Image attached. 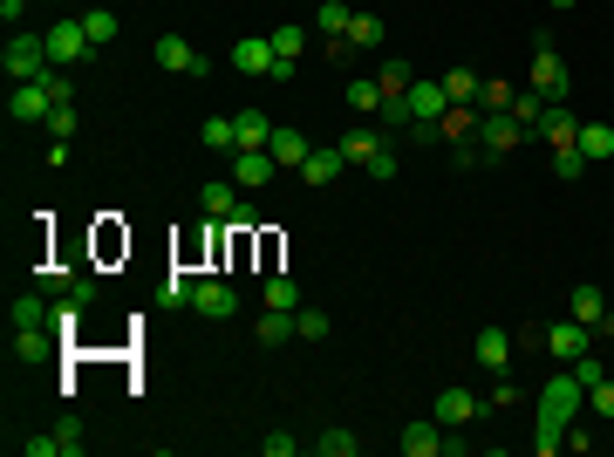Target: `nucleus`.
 Listing matches in <instances>:
<instances>
[{"instance_id": "1", "label": "nucleus", "mask_w": 614, "mask_h": 457, "mask_svg": "<svg viewBox=\"0 0 614 457\" xmlns=\"http://www.w3.org/2000/svg\"><path fill=\"white\" fill-rule=\"evenodd\" d=\"M580 403H587V382H580L574 369L560 362V376H553V382H546V389H539V430H533V451H546V457L560 451V437L574 430Z\"/></svg>"}, {"instance_id": "2", "label": "nucleus", "mask_w": 614, "mask_h": 457, "mask_svg": "<svg viewBox=\"0 0 614 457\" xmlns=\"http://www.w3.org/2000/svg\"><path fill=\"white\" fill-rule=\"evenodd\" d=\"M526 137H533V130H526L512 110H478V151L492 157V164H499V157H512Z\"/></svg>"}, {"instance_id": "3", "label": "nucleus", "mask_w": 614, "mask_h": 457, "mask_svg": "<svg viewBox=\"0 0 614 457\" xmlns=\"http://www.w3.org/2000/svg\"><path fill=\"white\" fill-rule=\"evenodd\" d=\"M0 69H7V82L48 76V69H55V62H48V35H14L7 48H0Z\"/></svg>"}, {"instance_id": "4", "label": "nucleus", "mask_w": 614, "mask_h": 457, "mask_svg": "<svg viewBox=\"0 0 614 457\" xmlns=\"http://www.w3.org/2000/svg\"><path fill=\"white\" fill-rule=\"evenodd\" d=\"M533 89L546 96V103H567V89H574V76H567V62H560V48L539 35L533 41Z\"/></svg>"}, {"instance_id": "5", "label": "nucleus", "mask_w": 614, "mask_h": 457, "mask_svg": "<svg viewBox=\"0 0 614 457\" xmlns=\"http://www.w3.org/2000/svg\"><path fill=\"white\" fill-rule=\"evenodd\" d=\"M89 48H96V41H89V28H82V14H69V21H55V28H48V62H55V69L82 62Z\"/></svg>"}, {"instance_id": "6", "label": "nucleus", "mask_w": 614, "mask_h": 457, "mask_svg": "<svg viewBox=\"0 0 614 457\" xmlns=\"http://www.w3.org/2000/svg\"><path fill=\"white\" fill-rule=\"evenodd\" d=\"M444 110H451V96H444V82L417 76L410 89H403V116L410 123H444Z\"/></svg>"}, {"instance_id": "7", "label": "nucleus", "mask_w": 614, "mask_h": 457, "mask_svg": "<svg viewBox=\"0 0 614 457\" xmlns=\"http://www.w3.org/2000/svg\"><path fill=\"white\" fill-rule=\"evenodd\" d=\"M151 62H157V69H171V76H205V69H212V62H205V55H198L185 35H157Z\"/></svg>"}, {"instance_id": "8", "label": "nucleus", "mask_w": 614, "mask_h": 457, "mask_svg": "<svg viewBox=\"0 0 614 457\" xmlns=\"http://www.w3.org/2000/svg\"><path fill=\"white\" fill-rule=\"evenodd\" d=\"M587 348H594V328H587V321H574V314L546 328V355H553V362H580Z\"/></svg>"}, {"instance_id": "9", "label": "nucleus", "mask_w": 614, "mask_h": 457, "mask_svg": "<svg viewBox=\"0 0 614 457\" xmlns=\"http://www.w3.org/2000/svg\"><path fill=\"white\" fill-rule=\"evenodd\" d=\"M48 110H55L48 82H14V96H7V116H14V123H48Z\"/></svg>"}, {"instance_id": "10", "label": "nucleus", "mask_w": 614, "mask_h": 457, "mask_svg": "<svg viewBox=\"0 0 614 457\" xmlns=\"http://www.w3.org/2000/svg\"><path fill=\"white\" fill-rule=\"evenodd\" d=\"M396 451H403V457H444V423H437V417H417V423H403Z\"/></svg>"}, {"instance_id": "11", "label": "nucleus", "mask_w": 614, "mask_h": 457, "mask_svg": "<svg viewBox=\"0 0 614 457\" xmlns=\"http://www.w3.org/2000/svg\"><path fill=\"white\" fill-rule=\"evenodd\" d=\"M478 410H485V396H471V389H458V382H451V389L437 396V410H430V417L444 423V430H464V423L478 417Z\"/></svg>"}, {"instance_id": "12", "label": "nucleus", "mask_w": 614, "mask_h": 457, "mask_svg": "<svg viewBox=\"0 0 614 457\" xmlns=\"http://www.w3.org/2000/svg\"><path fill=\"white\" fill-rule=\"evenodd\" d=\"M273 151H232V185L239 191H260V185H273Z\"/></svg>"}, {"instance_id": "13", "label": "nucleus", "mask_w": 614, "mask_h": 457, "mask_svg": "<svg viewBox=\"0 0 614 457\" xmlns=\"http://www.w3.org/2000/svg\"><path fill=\"white\" fill-rule=\"evenodd\" d=\"M273 62H280V55H273V41H267V35L232 41V69H239V76H273Z\"/></svg>"}, {"instance_id": "14", "label": "nucleus", "mask_w": 614, "mask_h": 457, "mask_svg": "<svg viewBox=\"0 0 614 457\" xmlns=\"http://www.w3.org/2000/svg\"><path fill=\"white\" fill-rule=\"evenodd\" d=\"M539 137H546L553 151H574V144H580V116L567 110V103H553V110L539 116Z\"/></svg>"}, {"instance_id": "15", "label": "nucleus", "mask_w": 614, "mask_h": 457, "mask_svg": "<svg viewBox=\"0 0 614 457\" xmlns=\"http://www.w3.org/2000/svg\"><path fill=\"white\" fill-rule=\"evenodd\" d=\"M267 151H273V164H287V171H301V164H307V151H314V144H307V137H301V130H294V123H273Z\"/></svg>"}, {"instance_id": "16", "label": "nucleus", "mask_w": 614, "mask_h": 457, "mask_svg": "<svg viewBox=\"0 0 614 457\" xmlns=\"http://www.w3.org/2000/svg\"><path fill=\"white\" fill-rule=\"evenodd\" d=\"M342 144H314V151H307V164H301V178L307 185H335V178H342Z\"/></svg>"}, {"instance_id": "17", "label": "nucleus", "mask_w": 614, "mask_h": 457, "mask_svg": "<svg viewBox=\"0 0 614 457\" xmlns=\"http://www.w3.org/2000/svg\"><path fill=\"white\" fill-rule=\"evenodd\" d=\"M505 362H512V335H505V328H478V369H485V376H505Z\"/></svg>"}, {"instance_id": "18", "label": "nucleus", "mask_w": 614, "mask_h": 457, "mask_svg": "<svg viewBox=\"0 0 614 457\" xmlns=\"http://www.w3.org/2000/svg\"><path fill=\"white\" fill-rule=\"evenodd\" d=\"M192 307L205 314V321H226L232 307H239V294H232L226 280H198V294H192Z\"/></svg>"}, {"instance_id": "19", "label": "nucleus", "mask_w": 614, "mask_h": 457, "mask_svg": "<svg viewBox=\"0 0 614 457\" xmlns=\"http://www.w3.org/2000/svg\"><path fill=\"white\" fill-rule=\"evenodd\" d=\"M55 328H14V362H48L55 355Z\"/></svg>"}, {"instance_id": "20", "label": "nucleus", "mask_w": 614, "mask_h": 457, "mask_svg": "<svg viewBox=\"0 0 614 457\" xmlns=\"http://www.w3.org/2000/svg\"><path fill=\"white\" fill-rule=\"evenodd\" d=\"M232 130H239V151H267L273 116L267 110H239V116H232Z\"/></svg>"}, {"instance_id": "21", "label": "nucleus", "mask_w": 614, "mask_h": 457, "mask_svg": "<svg viewBox=\"0 0 614 457\" xmlns=\"http://www.w3.org/2000/svg\"><path fill=\"white\" fill-rule=\"evenodd\" d=\"M348 21H355L348 0H321V7H314V35H328V41H348Z\"/></svg>"}, {"instance_id": "22", "label": "nucleus", "mask_w": 614, "mask_h": 457, "mask_svg": "<svg viewBox=\"0 0 614 457\" xmlns=\"http://www.w3.org/2000/svg\"><path fill=\"white\" fill-rule=\"evenodd\" d=\"M580 157H587V164H608L614 157V123H580Z\"/></svg>"}, {"instance_id": "23", "label": "nucleus", "mask_w": 614, "mask_h": 457, "mask_svg": "<svg viewBox=\"0 0 614 457\" xmlns=\"http://www.w3.org/2000/svg\"><path fill=\"white\" fill-rule=\"evenodd\" d=\"M198 205H205V212H212V219H232V212H239V205H246V198H239V185H226V178H212V185L198 191Z\"/></svg>"}, {"instance_id": "24", "label": "nucleus", "mask_w": 614, "mask_h": 457, "mask_svg": "<svg viewBox=\"0 0 614 457\" xmlns=\"http://www.w3.org/2000/svg\"><path fill=\"white\" fill-rule=\"evenodd\" d=\"M567 314H574V321H587V328H594V321L608 314V294H601L594 280H580V287H574V301H567Z\"/></svg>"}, {"instance_id": "25", "label": "nucleus", "mask_w": 614, "mask_h": 457, "mask_svg": "<svg viewBox=\"0 0 614 457\" xmlns=\"http://www.w3.org/2000/svg\"><path fill=\"white\" fill-rule=\"evenodd\" d=\"M444 96H451V103H471V110H478V89H485V76H478V69H444Z\"/></svg>"}, {"instance_id": "26", "label": "nucleus", "mask_w": 614, "mask_h": 457, "mask_svg": "<svg viewBox=\"0 0 614 457\" xmlns=\"http://www.w3.org/2000/svg\"><path fill=\"white\" fill-rule=\"evenodd\" d=\"M287 335H294V314H287V307H267L260 328H253V342H260V348H280Z\"/></svg>"}, {"instance_id": "27", "label": "nucleus", "mask_w": 614, "mask_h": 457, "mask_svg": "<svg viewBox=\"0 0 614 457\" xmlns=\"http://www.w3.org/2000/svg\"><path fill=\"white\" fill-rule=\"evenodd\" d=\"M348 48H355V55L383 48V14H355V21H348Z\"/></svg>"}, {"instance_id": "28", "label": "nucleus", "mask_w": 614, "mask_h": 457, "mask_svg": "<svg viewBox=\"0 0 614 457\" xmlns=\"http://www.w3.org/2000/svg\"><path fill=\"white\" fill-rule=\"evenodd\" d=\"M198 144H205V151H239V130H232V116H205V123H198Z\"/></svg>"}, {"instance_id": "29", "label": "nucleus", "mask_w": 614, "mask_h": 457, "mask_svg": "<svg viewBox=\"0 0 614 457\" xmlns=\"http://www.w3.org/2000/svg\"><path fill=\"white\" fill-rule=\"evenodd\" d=\"M376 82H383V103H403V89H410L417 76H410V62H403V55H383V76H376Z\"/></svg>"}, {"instance_id": "30", "label": "nucleus", "mask_w": 614, "mask_h": 457, "mask_svg": "<svg viewBox=\"0 0 614 457\" xmlns=\"http://www.w3.org/2000/svg\"><path fill=\"white\" fill-rule=\"evenodd\" d=\"M376 151H383V130H348V137H342V157H348V164H369Z\"/></svg>"}, {"instance_id": "31", "label": "nucleus", "mask_w": 614, "mask_h": 457, "mask_svg": "<svg viewBox=\"0 0 614 457\" xmlns=\"http://www.w3.org/2000/svg\"><path fill=\"white\" fill-rule=\"evenodd\" d=\"M48 321H55V307L41 301V294H21V301H14V328H48Z\"/></svg>"}, {"instance_id": "32", "label": "nucleus", "mask_w": 614, "mask_h": 457, "mask_svg": "<svg viewBox=\"0 0 614 457\" xmlns=\"http://www.w3.org/2000/svg\"><path fill=\"white\" fill-rule=\"evenodd\" d=\"M314 451H321V457H355V451H362V437H355V430H321Z\"/></svg>"}, {"instance_id": "33", "label": "nucleus", "mask_w": 614, "mask_h": 457, "mask_svg": "<svg viewBox=\"0 0 614 457\" xmlns=\"http://www.w3.org/2000/svg\"><path fill=\"white\" fill-rule=\"evenodd\" d=\"M273 55H280V62H294V55H301V48H307V28H294V21H280V28H273Z\"/></svg>"}, {"instance_id": "34", "label": "nucleus", "mask_w": 614, "mask_h": 457, "mask_svg": "<svg viewBox=\"0 0 614 457\" xmlns=\"http://www.w3.org/2000/svg\"><path fill=\"white\" fill-rule=\"evenodd\" d=\"M267 307H301V287H294V273H267Z\"/></svg>"}, {"instance_id": "35", "label": "nucleus", "mask_w": 614, "mask_h": 457, "mask_svg": "<svg viewBox=\"0 0 614 457\" xmlns=\"http://www.w3.org/2000/svg\"><path fill=\"white\" fill-rule=\"evenodd\" d=\"M348 110L383 116V82H348Z\"/></svg>"}, {"instance_id": "36", "label": "nucleus", "mask_w": 614, "mask_h": 457, "mask_svg": "<svg viewBox=\"0 0 614 457\" xmlns=\"http://www.w3.org/2000/svg\"><path fill=\"white\" fill-rule=\"evenodd\" d=\"M546 110H553V103H546L539 89H519V96H512V116H519L526 130H539V116H546Z\"/></svg>"}, {"instance_id": "37", "label": "nucleus", "mask_w": 614, "mask_h": 457, "mask_svg": "<svg viewBox=\"0 0 614 457\" xmlns=\"http://www.w3.org/2000/svg\"><path fill=\"white\" fill-rule=\"evenodd\" d=\"M294 335L301 342H328V314L321 307H294Z\"/></svg>"}, {"instance_id": "38", "label": "nucleus", "mask_w": 614, "mask_h": 457, "mask_svg": "<svg viewBox=\"0 0 614 457\" xmlns=\"http://www.w3.org/2000/svg\"><path fill=\"white\" fill-rule=\"evenodd\" d=\"M82 28H89L96 48H110V41H116V14H110V7H89V14H82Z\"/></svg>"}, {"instance_id": "39", "label": "nucleus", "mask_w": 614, "mask_h": 457, "mask_svg": "<svg viewBox=\"0 0 614 457\" xmlns=\"http://www.w3.org/2000/svg\"><path fill=\"white\" fill-rule=\"evenodd\" d=\"M55 437H62V457H82V451H89V437H82V417H76V410L55 423Z\"/></svg>"}, {"instance_id": "40", "label": "nucleus", "mask_w": 614, "mask_h": 457, "mask_svg": "<svg viewBox=\"0 0 614 457\" xmlns=\"http://www.w3.org/2000/svg\"><path fill=\"white\" fill-rule=\"evenodd\" d=\"M192 294H198L192 273H171V280H164V307H192Z\"/></svg>"}, {"instance_id": "41", "label": "nucleus", "mask_w": 614, "mask_h": 457, "mask_svg": "<svg viewBox=\"0 0 614 457\" xmlns=\"http://www.w3.org/2000/svg\"><path fill=\"white\" fill-rule=\"evenodd\" d=\"M69 301H76L82 314H89V307L103 301V287H96V273H76V280H69Z\"/></svg>"}, {"instance_id": "42", "label": "nucleus", "mask_w": 614, "mask_h": 457, "mask_svg": "<svg viewBox=\"0 0 614 457\" xmlns=\"http://www.w3.org/2000/svg\"><path fill=\"white\" fill-rule=\"evenodd\" d=\"M587 410L614 423V382H608V376H601V382H587Z\"/></svg>"}, {"instance_id": "43", "label": "nucleus", "mask_w": 614, "mask_h": 457, "mask_svg": "<svg viewBox=\"0 0 614 457\" xmlns=\"http://www.w3.org/2000/svg\"><path fill=\"white\" fill-rule=\"evenodd\" d=\"M553 171H560V185L587 178V157H580V144H574V151H553Z\"/></svg>"}, {"instance_id": "44", "label": "nucleus", "mask_w": 614, "mask_h": 457, "mask_svg": "<svg viewBox=\"0 0 614 457\" xmlns=\"http://www.w3.org/2000/svg\"><path fill=\"white\" fill-rule=\"evenodd\" d=\"M512 96H519L512 82H485V89H478V110H512Z\"/></svg>"}, {"instance_id": "45", "label": "nucleus", "mask_w": 614, "mask_h": 457, "mask_svg": "<svg viewBox=\"0 0 614 457\" xmlns=\"http://www.w3.org/2000/svg\"><path fill=\"white\" fill-rule=\"evenodd\" d=\"M48 328H55L62 342H69V335L82 328V307H76V301H55V321H48Z\"/></svg>"}, {"instance_id": "46", "label": "nucleus", "mask_w": 614, "mask_h": 457, "mask_svg": "<svg viewBox=\"0 0 614 457\" xmlns=\"http://www.w3.org/2000/svg\"><path fill=\"white\" fill-rule=\"evenodd\" d=\"M48 137H76V103H55V110H48Z\"/></svg>"}, {"instance_id": "47", "label": "nucleus", "mask_w": 614, "mask_h": 457, "mask_svg": "<svg viewBox=\"0 0 614 457\" xmlns=\"http://www.w3.org/2000/svg\"><path fill=\"white\" fill-rule=\"evenodd\" d=\"M512 403H519V389H512V382H492V389H485V410H512Z\"/></svg>"}, {"instance_id": "48", "label": "nucleus", "mask_w": 614, "mask_h": 457, "mask_svg": "<svg viewBox=\"0 0 614 457\" xmlns=\"http://www.w3.org/2000/svg\"><path fill=\"white\" fill-rule=\"evenodd\" d=\"M260 451H267V457H294V451H301V437H287V430H273V437H267V444H260Z\"/></svg>"}, {"instance_id": "49", "label": "nucleus", "mask_w": 614, "mask_h": 457, "mask_svg": "<svg viewBox=\"0 0 614 457\" xmlns=\"http://www.w3.org/2000/svg\"><path fill=\"white\" fill-rule=\"evenodd\" d=\"M21 451H28V457H62V437H55V430H48V437H28V444H21Z\"/></svg>"}, {"instance_id": "50", "label": "nucleus", "mask_w": 614, "mask_h": 457, "mask_svg": "<svg viewBox=\"0 0 614 457\" xmlns=\"http://www.w3.org/2000/svg\"><path fill=\"white\" fill-rule=\"evenodd\" d=\"M369 178H383V185H389V178H396V151H389V144H383V151H376V157H369Z\"/></svg>"}, {"instance_id": "51", "label": "nucleus", "mask_w": 614, "mask_h": 457, "mask_svg": "<svg viewBox=\"0 0 614 457\" xmlns=\"http://www.w3.org/2000/svg\"><path fill=\"white\" fill-rule=\"evenodd\" d=\"M69 280H76V273H62V267H41V287H48V294H69Z\"/></svg>"}, {"instance_id": "52", "label": "nucleus", "mask_w": 614, "mask_h": 457, "mask_svg": "<svg viewBox=\"0 0 614 457\" xmlns=\"http://www.w3.org/2000/svg\"><path fill=\"white\" fill-rule=\"evenodd\" d=\"M594 342H614V307L601 314V321H594Z\"/></svg>"}, {"instance_id": "53", "label": "nucleus", "mask_w": 614, "mask_h": 457, "mask_svg": "<svg viewBox=\"0 0 614 457\" xmlns=\"http://www.w3.org/2000/svg\"><path fill=\"white\" fill-rule=\"evenodd\" d=\"M21 7H35V0H0V14H7V21H14V14H21Z\"/></svg>"}, {"instance_id": "54", "label": "nucleus", "mask_w": 614, "mask_h": 457, "mask_svg": "<svg viewBox=\"0 0 614 457\" xmlns=\"http://www.w3.org/2000/svg\"><path fill=\"white\" fill-rule=\"evenodd\" d=\"M553 7H580V0H553Z\"/></svg>"}]
</instances>
